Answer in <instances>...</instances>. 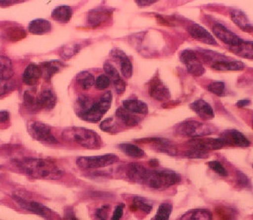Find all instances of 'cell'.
Returning a JSON list of instances; mask_svg holds the SVG:
<instances>
[{"mask_svg":"<svg viewBox=\"0 0 253 220\" xmlns=\"http://www.w3.org/2000/svg\"><path fill=\"white\" fill-rule=\"evenodd\" d=\"M13 165L24 175L36 179L58 180L64 175V171L54 162L43 158L17 159L13 160Z\"/></svg>","mask_w":253,"mask_h":220,"instance_id":"1","label":"cell"},{"mask_svg":"<svg viewBox=\"0 0 253 220\" xmlns=\"http://www.w3.org/2000/svg\"><path fill=\"white\" fill-rule=\"evenodd\" d=\"M65 141L75 143L86 149H99L101 147V139L97 132L81 127H70L62 133Z\"/></svg>","mask_w":253,"mask_h":220,"instance_id":"2","label":"cell"},{"mask_svg":"<svg viewBox=\"0 0 253 220\" xmlns=\"http://www.w3.org/2000/svg\"><path fill=\"white\" fill-rule=\"evenodd\" d=\"M181 182V177L172 171H151L146 178L144 185L156 190H164Z\"/></svg>","mask_w":253,"mask_h":220,"instance_id":"3","label":"cell"},{"mask_svg":"<svg viewBox=\"0 0 253 220\" xmlns=\"http://www.w3.org/2000/svg\"><path fill=\"white\" fill-rule=\"evenodd\" d=\"M112 101V93L110 91L106 92L97 102L90 104L87 109L78 114V116L84 121L95 123L99 121L110 109Z\"/></svg>","mask_w":253,"mask_h":220,"instance_id":"4","label":"cell"},{"mask_svg":"<svg viewBox=\"0 0 253 220\" xmlns=\"http://www.w3.org/2000/svg\"><path fill=\"white\" fill-rule=\"evenodd\" d=\"M216 132V127L213 125L197 121H183L176 127L177 134L193 139L205 137Z\"/></svg>","mask_w":253,"mask_h":220,"instance_id":"5","label":"cell"},{"mask_svg":"<svg viewBox=\"0 0 253 220\" xmlns=\"http://www.w3.org/2000/svg\"><path fill=\"white\" fill-rule=\"evenodd\" d=\"M119 161V157L113 153L96 156H81L77 160V164L83 170L104 168L113 165Z\"/></svg>","mask_w":253,"mask_h":220,"instance_id":"6","label":"cell"},{"mask_svg":"<svg viewBox=\"0 0 253 220\" xmlns=\"http://www.w3.org/2000/svg\"><path fill=\"white\" fill-rule=\"evenodd\" d=\"M28 132L34 140L42 143L55 144L58 143L56 138L52 134L51 127L41 121H31L27 125Z\"/></svg>","mask_w":253,"mask_h":220,"instance_id":"7","label":"cell"},{"mask_svg":"<svg viewBox=\"0 0 253 220\" xmlns=\"http://www.w3.org/2000/svg\"><path fill=\"white\" fill-rule=\"evenodd\" d=\"M180 59L185 65L188 73L193 76L199 77L205 73V68L198 56L192 50H184L180 55Z\"/></svg>","mask_w":253,"mask_h":220,"instance_id":"8","label":"cell"},{"mask_svg":"<svg viewBox=\"0 0 253 220\" xmlns=\"http://www.w3.org/2000/svg\"><path fill=\"white\" fill-rule=\"evenodd\" d=\"M13 200L18 204L20 207L25 209V210H28L31 213L39 215V216L43 217L45 220H53L54 217H55L53 212L51 211L49 208L46 207L42 204L35 202V201L27 200V199H24V198H21L18 195H13Z\"/></svg>","mask_w":253,"mask_h":220,"instance_id":"9","label":"cell"},{"mask_svg":"<svg viewBox=\"0 0 253 220\" xmlns=\"http://www.w3.org/2000/svg\"><path fill=\"white\" fill-rule=\"evenodd\" d=\"M188 145L192 149H199L204 152L217 150L224 147V143L220 140V138H196L188 142Z\"/></svg>","mask_w":253,"mask_h":220,"instance_id":"10","label":"cell"},{"mask_svg":"<svg viewBox=\"0 0 253 220\" xmlns=\"http://www.w3.org/2000/svg\"><path fill=\"white\" fill-rule=\"evenodd\" d=\"M220 139L224 146L228 145L231 147H250V142L246 136L242 132L235 129H228L224 131L220 135Z\"/></svg>","mask_w":253,"mask_h":220,"instance_id":"11","label":"cell"},{"mask_svg":"<svg viewBox=\"0 0 253 220\" xmlns=\"http://www.w3.org/2000/svg\"><path fill=\"white\" fill-rule=\"evenodd\" d=\"M149 94L153 99L158 101H166L170 99L171 93L165 83L158 76H154L149 83Z\"/></svg>","mask_w":253,"mask_h":220,"instance_id":"12","label":"cell"},{"mask_svg":"<svg viewBox=\"0 0 253 220\" xmlns=\"http://www.w3.org/2000/svg\"><path fill=\"white\" fill-rule=\"evenodd\" d=\"M213 32L219 40H221L224 44H228L229 48L237 45L242 40L238 35L231 32L220 23H216L213 25Z\"/></svg>","mask_w":253,"mask_h":220,"instance_id":"13","label":"cell"},{"mask_svg":"<svg viewBox=\"0 0 253 220\" xmlns=\"http://www.w3.org/2000/svg\"><path fill=\"white\" fill-rule=\"evenodd\" d=\"M188 32L191 37L195 40L209 45H217V42L213 35L207 31L204 27L200 26V24H192L188 28Z\"/></svg>","mask_w":253,"mask_h":220,"instance_id":"14","label":"cell"},{"mask_svg":"<svg viewBox=\"0 0 253 220\" xmlns=\"http://www.w3.org/2000/svg\"><path fill=\"white\" fill-rule=\"evenodd\" d=\"M149 171L139 163H131L127 166L126 175L133 183L144 184Z\"/></svg>","mask_w":253,"mask_h":220,"instance_id":"15","label":"cell"},{"mask_svg":"<svg viewBox=\"0 0 253 220\" xmlns=\"http://www.w3.org/2000/svg\"><path fill=\"white\" fill-rule=\"evenodd\" d=\"M112 15L110 9L105 8H98V9H92L87 15L86 22L89 26L92 28H97L102 23L105 22L109 19Z\"/></svg>","mask_w":253,"mask_h":220,"instance_id":"16","label":"cell"},{"mask_svg":"<svg viewBox=\"0 0 253 220\" xmlns=\"http://www.w3.org/2000/svg\"><path fill=\"white\" fill-rule=\"evenodd\" d=\"M190 109L196 113L200 118L205 121L213 119L214 117V111L212 107L204 100H196L190 105Z\"/></svg>","mask_w":253,"mask_h":220,"instance_id":"17","label":"cell"},{"mask_svg":"<svg viewBox=\"0 0 253 220\" xmlns=\"http://www.w3.org/2000/svg\"><path fill=\"white\" fill-rule=\"evenodd\" d=\"M42 75V71L40 66L35 63H30L26 67L23 73V82L28 86H35L38 84Z\"/></svg>","mask_w":253,"mask_h":220,"instance_id":"18","label":"cell"},{"mask_svg":"<svg viewBox=\"0 0 253 220\" xmlns=\"http://www.w3.org/2000/svg\"><path fill=\"white\" fill-rule=\"evenodd\" d=\"M112 57L117 59L120 63L121 73L124 77L130 78L132 75V65L125 52L119 48H115L111 52Z\"/></svg>","mask_w":253,"mask_h":220,"instance_id":"19","label":"cell"},{"mask_svg":"<svg viewBox=\"0 0 253 220\" xmlns=\"http://www.w3.org/2000/svg\"><path fill=\"white\" fill-rule=\"evenodd\" d=\"M37 104L40 109L49 110L56 105V96L51 89H44L37 96Z\"/></svg>","mask_w":253,"mask_h":220,"instance_id":"20","label":"cell"},{"mask_svg":"<svg viewBox=\"0 0 253 220\" xmlns=\"http://www.w3.org/2000/svg\"><path fill=\"white\" fill-rule=\"evenodd\" d=\"M230 16L235 25L239 27L243 32L249 33L253 32V26L244 12H242L240 9H232L230 12Z\"/></svg>","mask_w":253,"mask_h":220,"instance_id":"21","label":"cell"},{"mask_svg":"<svg viewBox=\"0 0 253 220\" xmlns=\"http://www.w3.org/2000/svg\"><path fill=\"white\" fill-rule=\"evenodd\" d=\"M232 53L244 59H253V40H241L240 42L229 48Z\"/></svg>","mask_w":253,"mask_h":220,"instance_id":"22","label":"cell"},{"mask_svg":"<svg viewBox=\"0 0 253 220\" xmlns=\"http://www.w3.org/2000/svg\"><path fill=\"white\" fill-rule=\"evenodd\" d=\"M116 115L118 119L120 120L124 125L128 127L136 126L140 122L142 119L141 117L138 116L137 114L128 111L123 107L117 109Z\"/></svg>","mask_w":253,"mask_h":220,"instance_id":"23","label":"cell"},{"mask_svg":"<svg viewBox=\"0 0 253 220\" xmlns=\"http://www.w3.org/2000/svg\"><path fill=\"white\" fill-rule=\"evenodd\" d=\"M246 65L240 61L218 60L212 66L213 70L217 71H241L244 70Z\"/></svg>","mask_w":253,"mask_h":220,"instance_id":"24","label":"cell"},{"mask_svg":"<svg viewBox=\"0 0 253 220\" xmlns=\"http://www.w3.org/2000/svg\"><path fill=\"white\" fill-rule=\"evenodd\" d=\"M51 24L48 20L44 19H35L30 22L28 31L33 35H44L51 31Z\"/></svg>","mask_w":253,"mask_h":220,"instance_id":"25","label":"cell"},{"mask_svg":"<svg viewBox=\"0 0 253 220\" xmlns=\"http://www.w3.org/2000/svg\"><path fill=\"white\" fill-rule=\"evenodd\" d=\"M123 108L135 114H143L148 113V106L145 102L139 100H126L123 101Z\"/></svg>","mask_w":253,"mask_h":220,"instance_id":"26","label":"cell"},{"mask_svg":"<svg viewBox=\"0 0 253 220\" xmlns=\"http://www.w3.org/2000/svg\"><path fill=\"white\" fill-rule=\"evenodd\" d=\"M63 66L64 65L60 61L53 60L42 63L40 67L42 71V75H44L45 79L50 80L55 74L60 71Z\"/></svg>","mask_w":253,"mask_h":220,"instance_id":"27","label":"cell"},{"mask_svg":"<svg viewBox=\"0 0 253 220\" xmlns=\"http://www.w3.org/2000/svg\"><path fill=\"white\" fill-rule=\"evenodd\" d=\"M180 220H213V216L207 209H191L185 213Z\"/></svg>","mask_w":253,"mask_h":220,"instance_id":"28","label":"cell"},{"mask_svg":"<svg viewBox=\"0 0 253 220\" xmlns=\"http://www.w3.org/2000/svg\"><path fill=\"white\" fill-rule=\"evenodd\" d=\"M71 7L69 6H59L55 8L51 13V17L57 22L66 24L70 21L72 17Z\"/></svg>","mask_w":253,"mask_h":220,"instance_id":"29","label":"cell"},{"mask_svg":"<svg viewBox=\"0 0 253 220\" xmlns=\"http://www.w3.org/2000/svg\"><path fill=\"white\" fill-rule=\"evenodd\" d=\"M146 142L152 143L158 151L165 152L171 156L177 154V149L169 140H162V139H151V140H146Z\"/></svg>","mask_w":253,"mask_h":220,"instance_id":"30","label":"cell"},{"mask_svg":"<svg viewBox=\"0 0 253 220\" xmlns=\"http://www.w3.org/2000/svg\"><path fill=\"white\" fill-rule=\"evenodd\" d=\"M13 75L11 60L6 56L0 55V81L10 79Z\"/></svg>","mask_w":253,"mask_h":220,"instance_id":"31","label":"cell"},{"mask_svg":"<svg viewBox=\"0 0 253 220\" xmlns=\"http://www.w3.org/2000/svg\"><path fill=\"white\" fill-rule=\"evenodd\" d=\"M119 149L126 156L132 158H140L144 156V151L137 146L130 143H123L119 146Z\"/></svg>","mask_w":253,"mask_h":220,"instance_id":"32","label":"cell"},{"mask_svg":"<svg viewBox=\"0 0 253 220\" xmlns=\"http://www.w3.org/2000/svg\"><path fill=\"white\" fill-rule=\"evenodd\" d=\"M77 82L84 90H89L95 84V78L89 72L82 71L77 75Z\"/></svg>","mask_w":253,"mask_h":220,"instance_id":"33","label":"cell"},{"mask_svg":"<svg viewBox=\"0 0 253 220\" xmlns=\"http://www.w3.org/2000/svg\"><path fill=\"white\" fill-rule=\"evenodd\" d=\"M130 208L132 211L139 210V211L149 214L152 210L153 206L151 202H149L146 198H142V197H135L132 200V206H130Z\"/></svg>","mask_w":253,"mask_h":220,"instance_id":"34","label":"cell"},{"mask_svg":"<svg viewBox=\"0 0 253 220\" xmlns=\"http://www.w3.org/2000/svg\"><path fill=\"white\" fill-rule=\"evenodd\" d=\"M172 212V206L169 203H162L160 205L156 215L151 220H169Z\"/></svg>","mask_w":253,"mask_h":220,"instance_id":"35","label":"cell"},{"mask_svg":"<svg viewBox=\"0 0 253 220\" xmlns=\"http://www.w3.org/2000/svg\"><path fill=\"white\" fill-rule=\"evenodd\" d=\"M24 102L26 109L32 111H37L39 110L37 104V96L35 95V93L31 90L26 91L24 94Z\"/></svg>","mask_w":253,"mask_h":220,"instance_id":"36","label":"cell"},{"mask_svg":"<svg viewBox=\"0 0 253 220\" xmlns=\"http://www.w3.org/2000/svg\"><path fill=\"white\" fill-rule=\"evenodd\" d=\"M81 49V45L76 43H70L63 46L60 51V56L64 59H71L73 56L78 53Z\"/></svg>","mask_w":253,"mask_h":220,"instance_id":"37","label":"cell"},{"mask_svg":"<svg viewBox=\"0 0 253 220\" xmlns=\"http://www.w3.org/2000/svg\"><path fill=\"white\" fill-rule=\"evenodd\" d=\"M17 87V83L11 79L0 82V99L10 94Z\"/></svg>","mask_w":253,"mask_h":220,"instance_id":"38","label":"cell"},{"mask_svg":"<svg viewBox=\"0 0 253 220\" xmlns=\"http://www.w3.org/2000/svg\"><path fill=\"white\" fill-rule=\"evenodd\" d=\"M208 89L212 94L218 97H222L225 92V84L220 81H215L208 86Z\"/></svg>","mask_w":253,"mask_h":220,"instance_id":"39","label":"cell"},{"mask_svg":"<svg viewBox=\"0 0 253 220\" xmlns=\"http://www.w3.org/2000/svg\"><path fill=\"white\" fill-rule=\"evenodd\" d=\"M100 127H101V130L104 131V132H116L118 128H119V125L115 121L114 118L109 117V118L105 119V121H103Z\"/></svg>","mask_w":253,"mask_h":220,"instance_id":"40","label":"cell"},{"mask_svg":"<svg viewBox=\"0 0 253 220\" xmlns=\"http://www.w3.org/2000/svg\"><path fill=\"white\" fill-rule=\"evenodd\" d=\"M208 166L212 171H214L217 175L221 177H227L228 175V171L224 168L220 162L213 160V161L208 162Z\"/></svg>","mask_w":253,"mask_h":220,"instance_id":"41","label":"cell"},{"mask_svg":"<svg viewBox=\"0 0 253 220\" xmlns=\"http://www.w3.org/2000/svg\"><path fill=\"white\" fill-rule=\"evenodd\" d=\"M104 70H105L106 75H108V77L110 78L111 80L113 81V82L121 78L116 67L112 66L111 63H105L104 65Z\"/></svg>","mask_w":253,"mask_h":220,"instance_id":"42","label":"cell"},{"mask_svg":"<svg viewBox=\"0 0 253 220\" xmlns=\"http://www.w3.org/2000/svg\"><path fill=\"white\" fill-rule=\"evenodd\" d=\"M111 79L106 75H101L96 79L95 86L98 90H105L110 86Z\"/></svg>","mask_w":253,"mask_h":220,"instance_id":"43","label":"cell"},{"mask_svg":"<svg viewBox=\"0 0 253 220\" xmlns=\"http://www.w3.org/2000/svg\"><path fill=\"white\" fill-rule=\"evenodd\" d=\"M185 156L191 158V159H205L208 157V153L204 151L190 148L189 150L185 151Z\"/></svg>","mask_w":253,"mask_h":220,"instance_id":"44","label":"cell"},{"mask_svg":"<svg viewBox=\"0 0 253 220\" xmlns=\"http://www.w3.org/2000/svg\"><path fill=\"white\" fill-rule=\"evenodd\" d=\"M237 184L241 187H250V181L248 177L245 175L244 173L242 171H237L236 175Z\"/></svg>","mask_w":253,"mask_h":220,"instance_id":"45","label":"cell"},{"mask_svg":"<svg viewBox=\"0 0 253 220\" xmlns=\"http://www.w3.org/2000/svg\"><path fill=\"white\" fill-rule=\"evenodd\" d=\"M108 213H109V206H104L96 211V217L99 220H108Z\"/></svg>","mask_w":253,"mask_h":220,"instance_id":"46","label":"cell"},{"mask_svg":"<svg viewBox=\"0 0 253 220\" xmlns=\"http://www.w3.org/2000/svg\"><path fill=\"white\" fill-rule=\"evenodd\" d=\"M113 83H114L116 94H123L125 92L126 88V84L125 81L123 80L122 78L115 81V82H113Z\"/></svg>","mask_w":253,"mask_h":220,"instance_id":"47","label":"cell"},{"mask_svg":"<svg viewBox=\"0 0 253 220\" xmlns=\"http://www.w3.org/2000/svg\"><path fill=\"white\" fill-rule=\"evenodd\" d=\"M124 208L125 205L124 204H120L115 209L114 213L112 217V220H120L123 217V212H124Z\"/></svg>","mask_w":253,"mask_h":220,"instance_id":"48","label":"cell"},{"mask_svg":"<svg viewBox=\"0 0 253 220\" xmlns=\"http://www.w3.org/2000/svg\"><path fill=\"white\" fill-rule=\"evenodd\" d=\"M9 121V112L7 110H0V124L7 123Z\"/></svg>","mask_w":253,"mask_h":220,"instance_id":"49","label":"cell"},{"mask_svg":"<svg viewBox=\"0 0 253 220\" xmlns=\"http://www.w3.org/2000/svg\"><path fill=\"white\" fill-rule=\"evenodd\" d=\"M136 3L139 6H151L152 4L157 2V1H152V0H139V1H136Z\"/></svg>","mask_w":253,"mask_h":220,"instance_id":"50","label":"cell"},{"mask_svg":"<svg viewBox=\"0 0 253 220\" xmlns=\"http://www.w3.org/2000/svg\"><path fill=\"white\" fill-rule=\"evenodd\" d=\"M250 103H251V101H250V100H241V101H239L237 102L236 105L237 107H239L240 109H243L245 107H247L248 105H250Z\"/></svg>","mask_w":253,"mask_h":220,"instance_id":"51","label":"cell"},{"mask_svg":"<svg viewBox=\"0 0 253 220\" xmlns=\"http://www.w3.org/2000/svg\"><path fill=\"white\" fill-rule=\"evenodd\" d=\"M16 2H20V1H0V6H8L10 5H13Z\"/></svg>","mask_w":253,"mask_h":220,"instance_id":"52","label":"cell"},{"mask_svg":"<svg viewBox=\"0 0 253 220\" xmlns=\"http://www.w3.org/2000/svg\"><path fill=\"white\" fill-rule=\"evenodd\" d=\"M158 163H159V162L157 160H151V161H150V165L152 167H158V165H159Z\"/></svg>","mask_w":253,"mask_h":220,"instance_id":"53","label":"cell"},{"mask_svg":"<svg viewBox=\"0 0 253 220\" xmlns=\"http://www.w3.org/2000/svg\"><path fill=\"white\" fill-rule=\"evenodd\" d=\"M67 220H79L78 219L74 217H70Z\"/></svg>","mask_w":253,"mask_h":220,"instance_id":"54","label":"cell"},{"mask_svg":"<svg viewBox=\"0 0 253 220\" xmlns=\"http://www.w3.org/2000/svg\"></svg>","mask_w":253,"mask_h":220,"instance_id":"55","label":"cell"},{"mask_svg":"<svg viewBox=\"0 0 253 220\" xmlns=\"http://www.w3.org/2000/svg\"></svg>","mask_w":253,"mask_h":220,"instance_id":"56","label":"cell"}]
</instances>
